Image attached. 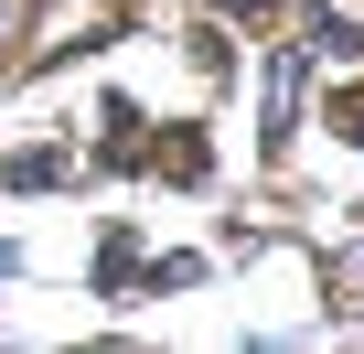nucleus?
I'll use <instances>...</instances> for the list:
<instances>
[{
    "mask_svg": "<svg viewBox=\"0 0 364 354\" xmlns=\"http://www.w3.org/2000/svg\"><path fill=\"white\" fill-rule=\"evenodd\" d=\"M22 22H33V0H0V43H22Z\"/></svg>",
    "mask_w": 364,
    "mask_h": 354,
    "instance_id": "nucleus-1",
    "label": "nucleus"
},
{
    "mask_svg": "<svg viewBox=\"0 0 364 354\" xmlns=\"http://www.w3.org/2000/svg\"><path fill=\"white\" fill-rule=\"evenodd\" d=\"M343 129H353V140H364V86H353V97H343Z\"/></svg>",
    "mask_w": 364,
    "mask_h": 354,
    "instance_id": "nucleus-2",
    "label": "nucleus"
},
{
    "mask_svg": "<svg viewBox=\"0 0 364 354\" xmlns=\"http://www.w3.org/2000/svg\"><path fill=\"white\" fill-rule=\"evenodd\" d=\"M236 11H268V0H236Z\"/></svg>",
    "mask_w": 364,
    "mask_h": 354,
    "instance_id": "nucleus-3",
    "label": "nucleus"
}]
</instances>
